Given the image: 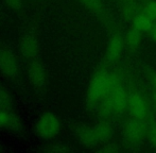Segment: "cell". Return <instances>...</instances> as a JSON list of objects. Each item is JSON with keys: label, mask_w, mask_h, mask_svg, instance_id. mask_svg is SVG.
<instances>
[{"label": "cell", "mask_w": 156, "mask_h": 153, "mask_svg": "<svg viewBox=\"0 0 156 153\" xmlns=\"http://www.w3.org/2000/svg\"><path fill=\"white\" fill-rule=\"evenodd\" d=\"M101 151H103V152H115V151H118V148L116 147V145H107L106 147L103 148Z\"/></svg>", "instance_id": "21"}, {"label": "cell", "mask_w": 156, "mask_h": 153, "mask_svg": "<svg viewBox=\"0 0 156 153\" xmlns=\"http://www.w3.org/2000/svg\"><path fill=\"white\" fill-rule=\"evenodd\" d=\"M79 141L85 147H93L99 143L94 132L93 126H81L78 130Z\"/></svg>", "instance_id": "11"}, {"label": "cell", "mask_w": 156, "mask_h": 153, "mask_svg": "<svg viewBox=\"0 0 156 153\" xmlns=\"http://www.w3.org/2000/svg\"><path fill=\"white\" fill-rule=\"evenodd\" d=\"M93 129L99 143L100 141H107L108 139H111L112 135H113V129L107 121L99 122L93 126Z\"/></svg>", "instance_id": "13"}, {"label": "cell", "mask_w": 156, "mask_h": 153, "mask_svg": "<svg viewBox=\"0 0 156 153\" xmlns=\"http://www.w3.org/2000/svg\"><path fill=\"white\" fill-rule=\"evenodd\" d=\"M12 104L13 98L10 91L0 85V109L1 110H9L12 108Z\"/></svg>", "instance_id": "15"}, {"label": "cell", "mask_w": 156, "mask_h": 153, "mask_svg": "<svg viewBox=\"0 0 156 153\" xmlns=\"http://www.w3.org/2000/svg\"><path fill=\"white\" fill-rule=\"evenodd\" d=\"M144 135H146V128L142 123V120L136 118L127 120L124 126V136L129 143H140L144 139Z\"/></svg>", "instance_id": "5"}, {"label": "cell", "mask_w": 156, "mask_h": 153, "mask_svg": "<svg viewBox=\"0 0 156 153\" xmlns=\"http://www.w3.org/2000/svg\"><path fill=\"white\" fill-rule=\"evenodd\" d=\"M152 84H153V87H154V89L156 91V75L153 76V78H152Z\"/></svg>", "instance_id": "23"}, {"label": "cell", "mask_w": 156, "mask_h": 153, "mask_svg": "<svg viewBox=\"0 0 156 153\" xmlns=\"http://www.w3.org/2000/svg\"><path fill=\"white\" fill-rule=\"evenodd\" d=\"M0 71L8 78H16L19 73L17 58L12 51L5 48L0 49Z\"/></svg>", "instance_id": "3"}, {"label": "cell", "mask_w": 156, "mask_h": 153, "mask_svg": "<svg viewBox=\"0 0 156 153\" xmlns=\"http://www.w3.org/2000/svg\"><path fill=\"white\" fill-rule=\"evenodd\" d=\"M129 112L132 117L139 120H144L149 115V106L144 98L139 93H132L129 95Z\"/></svg>", "instance_id": "4"}, {"label": "cell", "mask_w": 156, "mask_h": 153, "mask_svg": "<svg viewBox=\"0 0 156 153\" xmlns=\"http://www.w3.org/2000/svg\"><path fill=\"white\" fill-rule=\"evenodd\" d=\"M61 131L60 118L51 112L43 113L36 120L35 132L41 139L49 141L58 136Z\"/></svg>", "instance_id": "2"}, {"label": "cell", "mask_w": 156, "mask_h": 153, "mask_svg": "<svg viewBox=\"0 0 156 153\" xmlns=\"http://www.w3.org/2000/svg\"><path fill=\"white\" fill-rule=\"evenodd\" d=\"M114 112L113 109V104L111 102V99H109L108 95L105 96L100 102H99V114H100L102 117H107Z\"/></svg>", "instance_id": "16"}, {"label": "cell", "mask_w": 156, "mask_h": 153, "mask_svg": "<svg viewBox=\"0 0 156 153\" xmlns=\"http://www.w3.org/2000/svg\"><path fill=\"white\" fill-rule=\"evenodd\" d=\"M0 129L2 130L19 132L23 130V123L20 118L14 112L9 110H1L0 109Z\"/></svg>", "instance_id": "8"}, {"label": "cell", "mask_w": 156, "mask_h": 153, "mask_svg": "<svg viewBox=\"0 0 156 153\" xmlns=\"http://www.w3.org/2000/svg\"><path fill=\"white\" fill-rule=\"evenodd\" d=\"M141 32L134 27L132 29H129L125 34V43L127 44V46L129 48L135 49L141 43Z\"/></svg>", "instance_id": "14"}, {"label": "cell", "mask_w": 156, "mask_h": 153, "mask_svg": "<svg viewBox=\"0 0 156 153\" xmlns=\"http://www.w3.org/2000/svg\"><path fill=\"white\" fill-rule=\"evenodd\" d=\"M108 97L111 99V102L113 104V109L115 113H123L127 109L129 104V95L124 87L120 84H117L112 88L109 91Z\"/></svg>", "instance_id": "6"}, {"label": "cell", "mask_w": 156, "mask_h": 153, "mask_svg": "<svg viewBox=\"0 0 156 153\" xmlns=\"http://www.w3.org/2000/svg\"><path fill=\"white\" fill-rule=\"evenodd\" d=\"M144 13L152 19H156V1H150L144 6Z\"/></svg>", "instance_id": "18"}, {"label": "cell", "mask_w": 156, "mask_h": 153, "mask_svg": "<svg viewBox=\"0 0 156 153\" xmlns=\"http://www.w3.org/2000/svg\"><path fill=\"white\" fill-rule=\"evenodd\" d=\"M3 151V148H2V145H0V152Z\"/></svg>", "instance_id": "25"}, {"label": "cell", "mask_w": 156, "mask_h": 153, "mask_svg": "<svg viewBox=\"0 0 156 153\" xmlns=\"http://www.w3.org/2000/svg\"><path fill=\"white\" fill-rule=\"evenodd\" d=\"M148 137L150 139L151 144L156 148V124L150 126V128L148 130Z\"/></svg>", "instance_id": "20"}, {"label": "cell", "mask_w": 156, "mask_h": 153, "mask_svg": "<svg viewBox=\"0 0 156 153\" xmlns=\"http://www.w3.org/2000/svg\"><path fill=\"white\" fill-rule=\"evenodd\" d=\"M19 49L23 54L28 60H34L39 52V43L38 39L33 34H26L23 36L19 44Z\"/></svg>", "instance_id": "9"}, {"label": "cell", "mask_w": 156, "mask_h": 153, "mask_svg": "<svg viewBox=\"0 0 156 153\" xmlns=\"http://www.w3.org/2000/svg\"><path fill=\"white\" fill-rule=\"evenodd\" d=\"M4 2L12 10H20L23 6V0H4Z\"/></svg>", "instance_id": "19"}, {"label": "cell", "mask_w": 156, "mask_h": 153, "mask_svg": "<svg viewBox=\"0 0 156 153\" xmlns=\"http://www.w3.org/2000/svg\"><path fill=\"white\" fill-rule=\"evenodd\" d=\"M153 101H154V104L156 105V91H154V93H153Z\"/></svg>", "instance_id": "24"}, {"label": "cell", "mask_w": 156, "mask_h": 153, "mask_svg": "<svg viewBox=\"0 0 156 153\" xmlns=\"http://www.w3.org/2000/svg\"><path fill=\"white\" fill-rule=\"evenodd\" d=\"M123 49V39L120 36H113L108 41L106 48V59L109 62H114L120 56Z\"/></svg>", "instance_id": "10"}, {"label": "cell", "mask_w": 156, "mask_h": 153, "mask_svg": "<svg viewBox=\"0 0 156 153\" xmlns=\"http://www.w3.org/2000/svg\"><path fill=\"white\" fill-rule=\"evenodd\" d=\"M122 1H123V2H124V1H129V0H122Z\"/></svg>", "instance_id": "26"}, {"label": "cell", "mask_w": 156, "mask_h": 153, "mask_svg": "<svg viewBox=\"0 0 156 153\" xmlns=\"http://www.w3.org/2000/svg\"><path fill=\"white\" fill-rule=\"evenodd\" d=\"M119 84L117 76L106 70H99L91 78L87 89V103L90 106L99 104V102L109 94L114 86Z\"/></svg>", "instance_id": "1"}, {"label": "cell", "mask_w": 156, "mask_h": 153, "mask_svg": "<svg viewBox=\"0 0 156 153\" xmlns=\"http://www.w3.org/2000/svg\"><path fill=\"white\" fill-rule=\"evenodd\" d=\"M150 35H151V37L156 41V26H154V27L152 28V30L150 31Z\"/></svg>", "instance_id": "22"}, {"label": "cell", "mask_w": 156, "mask_h": 153, "mask_svg": "<svg viewBox=\"0 0 156 153\" xmlns=\"http://www.w3.org/2000/svg\"><path fill=\"white\" fill-rule=\"evenodd\" d=\"M133 25L140 32H150L154 27L153 19L146 13H137L133 18Z\"/></svg>", "instance_id": "12"}, {"label": "cell", "mask_w": 156, "mask_h": 153, "mask_svg": "<svg viewBox=\"0 0 156 153\" xmlns=\"http://www.w3.org/2000/svg\"><path fill=\"white\" fill-rule=\"evenodd\" d=\"M28 76L30 83L36 88H44L47 85V73L43 64L33 61L28 69Z\"/></svg>", "instance_id": "7"}, {"label": "cell", "mask_w": 156, "mask_h": 153, "mask_svg": "<svg viewBox=\"0 0 156 153\" xmlns=\"http://www.w3.org/2000/svg\"><path fill=\"white\" fill-rule=\"evenodd\" d=\"M80 2L94 14H102L103 13V3L101 0H80Z\"/></svg>", "instance_id": "17"}]
</instances>
